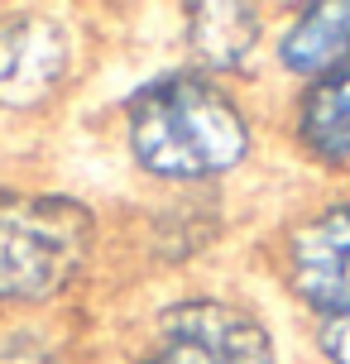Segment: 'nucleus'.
Masks as SVG:
<instances>
[{
    "instance_id": "nucleus-1",
    "label": "nucleus",
    "mask_w": 350,
    "mask_h": 364,
    "mask_svg": "<svg viewBox=\"0 0 350 364\" xmlns=\"http://www.w3.org/2000/svg\"><path fill=\"white\" fill-rule=\"evenodd\" d=\"M125 134L139 168L168 182L216 178L250 154V125L240 106L197 73L149 82L125 110Z\"/></svg>"
},
{
    "instance_id": "nucleus-2",
    "label": "nucleus",
    "mask_w": 350,
    "mask_h": 364,
    "mask_svg": "<svg viewBox=\"0 0 350 364\" xmlns=\"http://www.w3.org/2000/svg\"><path fill=\"white\" fill-rule=\"evenodd\" d=\"M96 220L73 197L0 187V302H48L92 259Z\"/></svg>"
},
{
    "instance_id": "nucleus-3",
    "label": "nucleus",
    "mask_w": 350,
    "mask_h": 364,
    "mask_svg": "<svg viewBox=\"0 0 350 364\" xmlns=\"http://www.w3.org/2000/svg\"><path fill=\"white\" fill-rule=\"evenodd\" d=\"M288 288L317 321V346L332 364H350V201L302 220L288 240Z\"/></svg>"
},
{
    "instance_id": "nucleus-4",
    "label": "nucleus",
    "mask_w": 350,
    "mask_h": 364,
    "mask_svg": "<svg viewBox=\"0 0 350 364\" xmlns=\"http://www.w3.org/2000/svg\"><path fill=\"white\" fill-rule=\"evenodd\" d=\"M139 364H278V355L255 311L221 297H187L159 316Z\"/></svg>"
},
{
    "instance_id": "nucleus-5",
    "label": "nucleus",
    "mask_w": 350,
    "mask_h": 364,
    "mask_svg": "<svg viewBox=\"0 0 350 364\" xmlns=\"http://www.w3.org/2000/svg\"><path fill=\"white\" fill-rule=\"evenodd\" d=\"M73 68V38L48 15L0 19V106L29 110L53 101Z\"/></svg>"
},
{
    "instance_id": "nucleus-6",
    "label": "nucleus",
    "mask_w": 350,
    "mask_h": 364,
    "mask_svg": "<svg viewBox=\"0 0 350 364\" xmlns=\"http://www.w3.org/2000/svg\"><path fill=\"white\" fill-rule=\"evenodd\" d=\"M297 139L322 164H350V58L312 77L297 106Z\"/></svg>"
},
{
    "instance_id": "nucleus-7",
    "label": "nucleus",
    "mask_w": 350,
    "mask_h": 364,
    "mask_svg": "<svg viewBox=\"0 0 350 364\" xmlns=\"http://www.w3.org/2000/svg\"><path fill=\"white\" fill-rule=\"evenodd\" d=\"M278 58L293 68V73H327L332 63L350 58V5H312L302 10L297 24H288V34L278 43Z\"/></svg>"
},
{
    "instance_id": "nucleus-8",
    "label": "nucleus",
    "mask_w": 350,
    "mask_h": 364,
    "mask_svg": "<svg viewBox=\"0 0 350 364\" xmlns=\"http://www.w3.org/2000/svg\"><path fill=\"white\" fill-rule=\"evenodd\" d=\"M187 48L206 68H235L259 38V15L250 5H197L187 10Z\"/></svg>"
}]
</instances>
